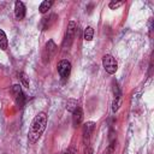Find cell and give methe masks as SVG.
<instances>
[{
	"label": "cell",
	"instance_id": "obj_1",
	"mask_svg": "<svg viewBox=\"0 0 154 154\" xmlns=\"http://www.w3.org/2000/svg\"><path fill=\"white\" fill-rule=\"evenodd\" d=\"M46 125H47V116L45 112H40L32 119L28 131V140L30 143H36L38 141V138L42 136L43 131L46 130Z\"/></svg>",
	"mask_w": 154,
	"mask_h": 154
},
{
	"label": "cell",
	"instance_id": "obj_2",
	"mask_svg": "<svg viewBox=\"0 0 154 154\" xmlns=\"http://www.w3.org/2000/svg\"><path fill=\"white\" fill-rule=\"evenodd\" d=\"M76 23L73 20L69 22V25H67V29H66V34H65V38H64V42H63V47L64 49H69L73 42V38H75V34H76Z\"/></svg>",
	"mask_w": 154,
	"mask_h": 154
},
{
	"label": "cell",
	"instance_id": "obj_3",
	"mask_svg": "<svg viewBox=\"0 0 154 154\" xmlns=\"http://www.w3.org/2000/svg\"><path fill=\"white\" fill-rule=\"evenodd\" d=\"M102 65H103V69L106 70V72L109 73V75H114L117 72V70H118V63L111 54L103 55Z\"/></svg>",
	"mask_w": 154,
	"mask_h": 154
},
{
	"label": "cell",
	"instance_id": "obj_4",
	"mask_svg": "<svg viewBox=\"0 0 154 154\" xmlns=\"http://www.w3.org/2000/svg\"><path fill=\"white\" fill-rule=\"evenodd\" d=\"M57 70H58V73L60 76V78L63 81H66L70 76V72H71V63L66 59H63L58 63L57 65Z\"/></svg>",
	"mask_w": 154,
	"mask_h": 154
},
{
	"label": "cell",
	"instance_id": "obj_5",
	"mask_svg": "<svg viewBox=\"0 0 154 154\" xmlns=\"http://www.w3.org/2000/svg\"><path fill=\"white\" fill-rule=\"evenodd\" d=\"M57 45L53 42V40H49L47 43H46V46H45V48H43V53H42V58H43V63H47V61H49L54 55H55V53H57Z\"/></svg>",
	"mask_w": 154,
	"mask_h": 154
},
{
	"label": "cell",
	"instance_id": "obj_6",
	"mask_svg": "<svg viewBox=\"0 0 154 154\" xmlns=\"http://www.w3.org/2000/svg\"><path fill=\"white\" fill-rule=\"evenodd\" d=\"M95 129V123L94 122H87L83 124V128H82V137H83V143L88 147L89 146V142H90V137H91V134Z\"/></svg>",
	"mask_w": 154,
	"mask_h": 154
},
{
	"label": "cell",
	"instance_id": "obj_7",
	"mask_svg": "<svg viewBox=\"0 0 154 154\" xmlns=\"http://www.w3.org/2000/svg\"><path fill=\"white\" fill-rule=\"evenodd\" d=\"M11 93H12L14 100H16V103H17L19 107H23L24 103H25V96H24V94H23V91H22L20 85H19V84H14V85L12 87V89H11Z\"/></svg>",
	"mask_w": 154,
	"mask_h": 154
},
{
	"label": "cell",
	"instance_id": "obj_8",
	"mask_svg": "<svg viewBox=\"0 0 154 154\" xmlns=\"http://www.w3.org/2000/svg\"><path fill=\"white\" fill-rule=\"evenodd\" d=\"M14 16L18 20H22L25 17V5L22 1H16V4H14Z\"/></svg>",
	"mask_w": 154,
	"mask_h": 154
},
{
	"label": "cell",
	"instance_id": "obj_9",
	"mask_svg": "<svg viewBox=\"0 0 154 154\" xmlns=\"http://www.w3.org/2000/svg\"><path fill=\"white\" fill-rule=\"evenodd\" d=\"M82 120H83V111H82V108H81V106H79V107H77V109L72 113V124H73V126L77 128L78 125H81V124H82Z\"/></svg>",
	"mask_w": 154,
	"mask_h": 154
},
{
	"label": "cell",
	"instance_id": "obj_10",
	"mask_svg": "<svg viewBox=\"0 0 154 154\" xmlns=\"http://www.w3.org/2000/svg\"><path fill=\"white\" fill-rule=\"evenodd\" d=\"M54 18H57V16L55 14H52L51 17H48V18H42V22H41V28H42V30H46V29H48L51 25H52V23H54Z\"/></svg>",
	"mask_w": 154,
	"mask_h": 154
},
{
	"label": "cell",
	"instance_id": "obj_11",
	"mask_svg": "<svg viewBox=\"0 0 154 154\" xmlns=\"http://www.w3.org/2000/svg\"><path fill=\"white\" fill-rule=\"evenodd\" d=\"M65 107H66V109H67L69 112L73 113V112L77 109V107H79V105H78V101H77V100H75V99H69Z\"/></svg>",
	"mask_w": 154,
	"mask_h": 154
},
{
	"label": "cell",
	"instance_id": "obj_12",
	"mask_svg": "<svg viewBox=\"0 0 154 154\" xmlns=\"http://www.w3.org/2000/svg\"><path fill=\"white\" fill-rule=\"evenodd\" d=\"M7 47H8L7 36H6L5 31L0 29V48H1L2 51H6V49H7Z\"/></svg>",
	"mask_w": 154,
	"mask_h": 154
},
{
	"label": "cell",
	"instance_id": "obj_13",
	"mask_svg": "<svg viewBox=\"0 0 154 154\" xmlns=\"http://www.w3.org/2000/svg\"><path fill=\"white\" fill-rule=\"evenodd\" d=\"M52 5H53V1H48V0H46V1H42L41 4H40V7H38V11L43 14V13H46L51 7H52Z\"/></svg>",
	"mask_w": 154,
	"mask_h": 154
},
{
	"label": "cell",
	"instance_id": "obj_14",
	"mask_svg": "<svg viewBox=\"0 0 154 154\" xmlns=\"http://www.w3.org/2000/svg\"><path fill=\"white\" fill-rule=\"evenodd\" d=\"M93 36H94V29L91 26H87L84 29V35H83L84 40L85 41H91L93 40Z\"/></svg>",
	"mask_w": 154,
	"mask_h": 154
},
{
	"label": "cell",
	"instance_id": "obj_15",
	"mask_svg": "<svg viewBox=\"0 0 154 154\" xmlns=\"http://www.w3.org/2000/svg\"><path fill=\"white\" fill-rule=\"evenodd\" d=\"M112 91H113V95H114V99L117 97H120L122 96V91H120V88L118 85V83L116 81L112 82Z\"/></svg>",
	"mask_w": 154,
	"mask_h": 154
},
{
	"label": "cell",
	"instance_id": "obj_16",
	"mask_svg": "<svg viewBox=\"0 0 154 154\" xmlns=\"http://www.w3.org/2000/svg\"><path fill=\"white\" fill-rule=\"evenodd\" d=\"M18 78L20 79V82H22L23 87L29 88V77H28L24 72H19V73H18Z\"/></svg>",
	"mask_w": 154,
	"mask_h": 154
},
{
	"label": "cell",
	"instance_id": "obj_17",
	"mask_svg": "<svg viewBox=\"0 0 154 154\" xmlns=\"http://www.w3.org/2000/svg\"><path fill=\"white\" fill-rule=\"evenodd\" d=\"M120 105H122V97H117V99H114L113 102H112V111H113V112H117V111L119 109Z\"/></svg>",
	"mask_w": 154,
	"mask_h": 154
},
{
	"label": "cell",
	"instance_id": "obj_18",
	"mask_svg": "<svg viewBox=\"0 0 154 154\" xmlns=\"http://www.w3.org/2000/svg\"><path fill=\"white\" fill-rule=\"evenodd\" d=\"M102 154H116V147H114V143H109V146L102 152Z\"/></svg>",
	"mask_w": 154,
	"mask_h": 154
},
{
	"label": "cell",
	"instance_id": "obj_19",
	"mask_svg": "<svg viewBox=\"0 0 154 154\" xmlns=\"http://www.w3.org/2000/svg\"><path fill=\"white\" fill-rule=\"evenodd\" d=\"M123 4H124L123 1H111L108 6H109V8H111V10H116V8H118L119 6H122Z\"/></svg>",
	"mask_w": 154,
	"mask_h": 154
},
{
	"label": "cell",
	"instance_id": "obj_20",
	"mask_svg": "<svg viewBox=\"0 0 154 154\" xmlns=\"http://www.w3.org/2000/svg\"><path fill=\"white\" fill-rule=\"evenodd\" d=\"M57 154H76V149L73 147H69L67 149H65L60 153H57Z\"/></svg>",
	"mask_w": 154,
	"mask_h": 154
},
{
	"label": "cell",
	"instance_id": "obj_21",
	"mask_svg": "<svg viewBox=\"0 0 154 154\" xmlns=\"http://www.w3.org/2000/svg\"><path fill=\"white\" fill-rule=\"evenodd\" d=\"M84 154H93V149L88 146V147L85 148V150H84Z\"/></svg>",
	"mask_w": 154,
	"mask_h": 154
}]
</instances>
